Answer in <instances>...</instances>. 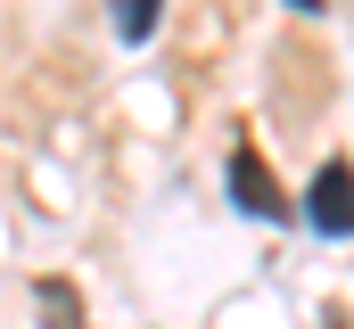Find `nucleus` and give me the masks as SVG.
Segmentation results:
<instances>
[{"label": "nucleus", "mask_w": 354, "mask_h": 329, "mask_svg": "<svg viewBox=\"0 0 354 329\" xmlns=\"http://www.w3.org/2000/svg\"><path fill=\"white\" fill-rule=\"evenodd\" d=\"M305 223H313L322 239H354V164L346 157L313 164V181H305Z\"/></svg>", "instance_id": "nucleus-1"}, {"label": "nucleus", "mask_w": 354, "mask_h": 329, "mask_svg": "<svg viewBox=\"0 0 354 329\" xmlns=\"http://www.w3.org/2000/svg\"><path fill=\"white\" fill-rule=\"evenodd\" d=\"M231 198H239L256 223H288V198H280V181H272V164L256 157V149L231 157Z\"/></svg>", "instance_id": "nucleus-2"}, {"label": "nucleus", "mask_w": 354, "mask_h": 329, "mask_svg": "<svg viewBox=\"0 0 354 329\" xmlns=\"http://www.w3.org/2000/svg\"><path fill=\"white\" fill-rule=\"evenodd\" d=\"M107 8H115V41H124V50L157 41V17H165V0H107Z\"/></svg>", "instance_id": "nucleus-3"}, {"label": "nucleus", "mask_w": 354, "mask_h": 329, "mask_svg": "<svg viewBox=\"0 0 354 329\" xmlns=\"http://www.w3.org/2000/svg\"><path fill=\"white\" fill-rule=\"evenodd\" d=\"M33 297H41V329H83V297L66 280H41Z\"/></svg>", "instance_id": "nucleus-4"}, {"label": "nucleus", "mask_w": 354, "mask_h": 329, "mask_svg": "<svg viewBox=\"0 0 354 329\" xmlns=\"http://www.w3.org/2000/svg\"><path fill=\"white\" fill-rule=\"evenodd\" d=\"M288 8H322V0H288Z\"/></svg>", "instance_id": "nucleus-5"}]
</instances>
